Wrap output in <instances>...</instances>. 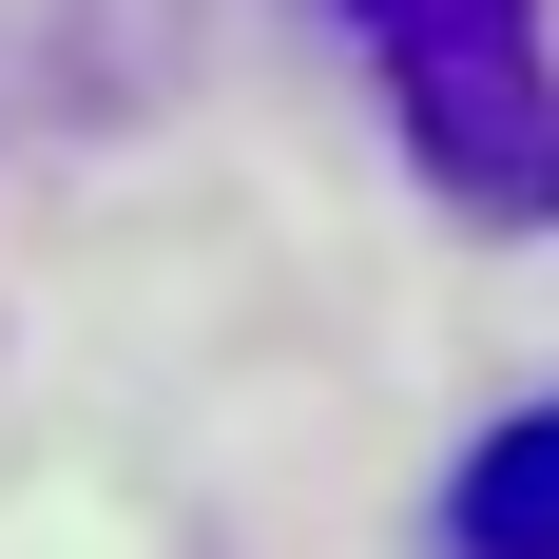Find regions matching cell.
<instances>
[{
  "mask_svg": "<svg viewBox=\"0 0 559 559\" xmlns=\"http://www.w3.org/2000/svg\"><path fill=\"white\" fill-rule=\"evenodd\" d=\"M329 20L367 39L405 155L483 231H559V39H540V0H329Z\"/></svg>",
  "mask_w": 559,
  "mask_h": 559,
  "instance_id": "6da1fadb",
  "label": "cell"
},
{
  "mask_svg": "<svg viewBox=\"0 0 559 559\" xmlns=\"http://www.w3.org/2000/svg\"><path fill=\"white\" fill-rule=\"evenodd\" d=\"M463 559H559V405H521L502 444L463 463V502H444Z\"/></svg>",
  "mask_w": 559,
  "mask_h": 559,
  "instance_id": "7a4b0ae2",
  "label": "cell"
}]
</instances>
